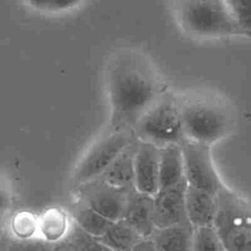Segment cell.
I'll return each mask as SVG.
<instances>
[{
  "mask_svg": "<svg viewBox=\"0 0 251 251\" xmlns=\"http://www.w3.org/2000/svg\"><path fill=\"white\" fill-rule=\"evenodd\" d=\"M69 212L73 222L93 238L102 236L113 223L96 211L77 201H75L69 209Z\"/></svg>",
  "mask_w": 251,
  "mask_h": 251,
  "instance_id": "e0dca14e",
  "label": "cell"
},
{
  "mask_svg": "<svg viewBox=\"0 0 251 251\" xmlns=\"http://www.w3.org/2000/svg\"><path fill=\"white\" fill-rule=\"evenodd\" d=\"M179 145L187 185L217 195L224 184L214 167L210 145L186 138Z\"/></svg>",
  "mask_w": 251,
  "mask_h": 251,
  "instance_id": "ba28073f",
  "label": "cell"
},
{
  "mask_svg": "<svg viewBox=\"0 0 251 251\" xmlns=\"http://www.w3.org/2000/svg\"><path fill=\"white\" fill-rule=\"evenodd\" d=\"M107 77L110 130H133L165 92L152 68L135 53L119 55L110 65Z\"/></svg>",
  "mask_w": 251,
  "mask_h": 251,
  "instance_id": "6da1fadb",
  "label": "cell"
},
{
  "mask_svg": "<svg viewBox=\"0 0 251 251\" xmlns=\"http://www.w3.org/2000/svg\"><path fill=\"white\" fill-rule=\"evenodd\" d=\"M137 139L133 130L109 129L79 161L73 176L75 186L101 176L120 153Z\"/></svg>",
  "mask_w": 251,
  "mask_h": 251,
  "instance_id": "8992f818",
  "label": "cell"
},
{
  "mask_svg": "<svg viewBox=\"0 0 251 251\" xmlns=\"http://www.w3.org/2000/svg\"><path fill=\"white\" fill-rule=\"evenodd\" d=\"M186 139L211 145L230 129L231 116L224 104L210 96L193 95L179 101Z\"/></svg>",
  "mask_w": 251,
  "mask_h": 251,
  "instance_id": "7a4b0ae2",
  "label": "cell"
},
{
  "mask_svg": "<svg viewBox=\"0 0 251 251\" xmlns=\"http://www.w3.org/2000/svg\"><path fill=\"white\" fill-rule=\"evenodd\" d=\"M194 230L195 228L187 221L157 229L152 238L157 251H192Z\"/></svg>",
  "mask_w": 251,
  "mask_h": 251,
  "instance_id": "2e32d148",
  "label": "cell"
},
{
  "mask_svg": "<svg viewBox=\"0 0 251 251\" xmlns=\"http://www.w3.org/2000/svg\"><path fill=\"white\" fill-rule=\"evenodd\" d=\"M187 182L160 189L153 196V219L157 229L187 222L185 211V191Z\"/></svg>",
  "mask_w": 251,
  "mask_h": 251,
  "instance_id": "9c48e42d",
  "label": "cell"
},
{
  "mask_svg": "<svg viewBox=\"0 0 251 251\" xmlns=\"http://www.w3.org/2000/svg\"><path fill=\"white\" fill-rule=\"evenodd\" d=\"M134 188L152 196L160 190V147L139 140L134 164Z\"/></svg>",
  "mask_w": 251,
  "mask_h": 251,
  "instance_id": "30bf717a",
  "label": "cell"
},
{
  "mask_svg": "<svg viewBox=\"0 0 251 251\" xmlns=\"http://www.w3.org/2000/svg\"><path fill=\"white\" fill-rule=\"evenodd\" d=\"M123 220L142 238L152 237L157 230L153 219V196L131 188Z\"/></svg>",
  "mask_w": 251,
  "mask_h": 251,
  "instance_id": "8fae6325",
  "label": "cell"
},
{
  "mask_svg": "<svg viewBox=\"0 0 251 251\" xmlns=\"http://www.w3.org/2000/svg\"><path fill=\"white\" fill-rule=\"evenodd\" d=\"M82 0H52L50 12H64L76 7Z\"/></svg>",
  "mask_w": 251,
  "mask_h": 251,
  "instance_id": "603a6c76",
  "label": "cell"
},
{
  "mask_svg": "<svg viewBox=\"0 0 251 251\" xmlns=\"http://www.w3.org/2000/svg\"><path fill=\"white\" fill-rule=\"evenodd\" d=\"M50 251H111L95 238L80 229L75 223L69 235L61 242L52 245Z\"/></svg>",
  "mask_w": 251,
  "mask_h": 251,
  "instance_id": "d6986e66",
  "label": "cell"
},
{
  "mask_svg": "<svg viewBox=\"0 0 251 251\" xmlns=\"http://www.w3.org/2000/svg\"><path fill=\"white\" fill-rule=\"evenodd\" d=\"M182 27L201 37L245 34L226 0H176Z\"/></svg>",
  "mask_w": 251,
  "mask_h": 251,
  "instance_id": "3957f363",
  "label": "cell"
},
{
  "mask_svg": "<svg viewBox=\"0 0 251 251\" xmlns=\"http://www.w3.org/2000/svg\"><path fill=\"white\" fill-rule=\"evenodd\" d=\"M27 5L38 11L50 12L52 0H25Z\"/></svg>",
  "mask_w": 251,
  "mask_h": 251,
  "instance_id": "d4e9b609",
  "label": "cell"
},
{
  "mask_svg": "<svg viewBox=\"0 0 251 251\" xmlns=\"http://www.w3.org/2000/svg\"><path fill=\"white\" fill-rule=\"evenodd\" d=\"M192 251H227L213 226L195 228Z\"/></svg>",
  "mask_w": 251,
  "mask_h": 251,
  "instance_id": "44dd1931",
  "label": "cell"
},
{
  "mask_svg": "<svg viewBox=\"0 0 251 251\" xmlns=\"http://www.w3.org/2000/svg\"><path fill=\"white\" fill-rule=\"evenodd\" d=\"M130 251H157L152 237L141 238Z\"/></svg>",
  "mask_w": 251,
  "mask_h": 251,
  "instance_id": "cb8c5ba5",
  "label": "cell"
},
{
  "mask_svg": "<svg viewBox=\"0 0 251 251\" xmlns=\"http://www.w3.org/2000/svg\"><path fill=\"white\" fill-rule=\"evenodd\" d=\"M139 139L125 148L101 177L119 188L131 189L134 187V164Z\"/></svg>",
  "mask_w": 251,
  "mask_h": 251,
  "instance_id": "5bb4252c",
  "label": "cell"
},
{
  "mask_svg": "<svg viewBox=\"0 0 251 251\" xmlns=\"http://www.w3.org/2000/svg\"><path fill=\"white\" fill-rule=\"evenodd\" d=\"M217 210V195L187 185L185 211L187 221L194 228L213 226Z\"/></svg>",
  "mask_w": 251,
  "mask_h": 251,
  "instance_id": "7c38bea8",
  "label": "cell"
},
{
  "mask_svg": "<svg viewBox=\"0 0 251 251\" xmlns=\"http://www.w3.org/2000/svg\"><path fill=\"white\" fill-rule=\"evenodd\" d=\"M73 225L69 210L61 206H49L38 214V239L55 245L69 235Z\"/></svg>",
  "mask_w": 251,
  "mask_h": 251,
  "instance_id": "4fadbf2b",
  "label": "cell"
},
{
  "mask_svg": "<svg viewBox=\"0 0 251 251\" xmlns=\"http://www.w3.org/2000/svg\"><path fill=\"white\" fill-rule=\"evenodd\" d=\"M133 131L140 141L160 148L169 144H180L186 137L179 101L173 94L164 92L140 118Z\"/></svg>",
  "mask_w": 251,
  "mask_h": 251,
  "instance_id": "5b68a950",
  "label": "cell"
},
{
  "mask_svg": "<svg viewBox=\"0 0 251 251\" xmlns=\"http://www.w3.org/2000/svg\"><path fill=\"white\" fill-rule=\"evenodd\" d=\"M130 189L119 188L101 176L75 186V201L80 202L112 222L123 219Z\"/></svg>",
  "mask_w": 251,
  "mask_h": 251,
  "instance_id": "52a82bcc",
  "label": "cell"
},
{
  "mask_svg": "<svg viewBox=\"0 0 251 251\" xmlns=\"http://www.w3.org/2000/svg\"><path fill=\"white\" fill-rule=\"evenodd\" d=\"M186 181L182 151L179 144L160 148V189H167Z\"/></svg>",
  "mask_w": 251,
  "mask_h": 251,
  "instance_id": "9a60e30c",
  "label": "cell"
},
{
  "mask_svg": "<svg viewBox=\"0 0 251 251\" xmlns=\"http://www.w3.org/2000/svg\"><path fill=\"white\" fill-rule=\"evenodd\" d=\"M10 230L19 241L38 239V215L27 210L16 212L10 220Z\"/></svg>",
  "mask_w": 251,
  "mask_h": 251,
  "instance_id": "ffe728a7",
  "label": "cell"
},
{
  "mask_svg": "<svg viewBox=\"0 0 251 251\" xmlns=\"http://www.w3.org/2000/svg\"><path fill=\"white\" fill-rule=\"evenodd\" d=\"M218 210L213 225L227 251H251V203L226 188L217 194Z\"/></svg>",
  "mask_w": 251,
  "mask_h": 251,
  "instance_id": "277c9868",
  "label": "cell"
},
{
  "mask_svg": "<svg viewBox=\"0 0 251 251\" xmlns=\"http://www.w3.org/2000/svg\"><path fill=\"white\" fill-rule=\"evenodd\" d=\"M245 34L251 35V0H226Z\"/></svg>",
  "mask_w": 251,
  "mask_h": 251,
  "instance_id": "7402d4cb",
  "label": "cell"
},
{
  "mask_svg": "<svg viewBox=\"0 0 251 251\" xmlns=\"http://www.w3.org/2000/svg\"><path fill=\"white\" fill-rule=\"evenodd\" d=\"M142 237L123 219L113 222L105 233L95 238L111 251H130Z\"/></svg>",
  "mask_w": 251,
  "mask_h": 251,
  "instance_id": "ac0fdd59",
  "label": "cell"
}]
</instances>
